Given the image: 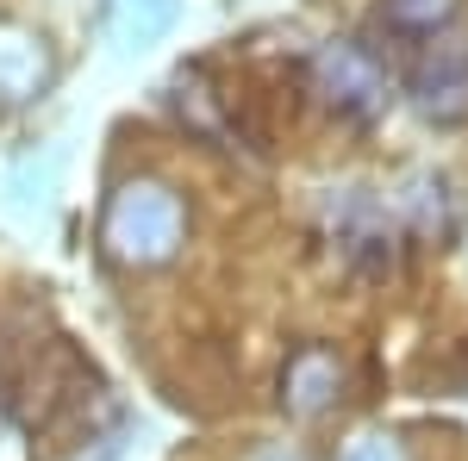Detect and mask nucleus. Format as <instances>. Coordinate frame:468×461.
<instances>
[{
  "instance_id": "f257e3e1",
  "label": "nucleus",
  "mask_w": 468,
  "mask_h": 461,
  "mask_svg": "<svg viewBox=\"0 0 468 461\" xmlns=\"http://www.w3.org/2000/svg\"><path fill=\"white\" fill-rule=\"evenodd\" d=\"M468 81V37H425L412 44V63H406V88L412 94H450Z\"/></svg>"
}]
</instances>
